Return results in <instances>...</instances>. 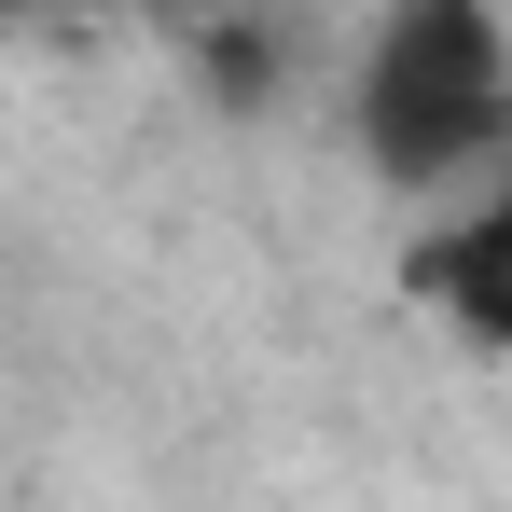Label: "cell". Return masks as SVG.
Masks as SVG:
<instances>
[{"label":"cell","mask_w":512,"mask_h":512,"mask_svg":"<svg viewBox=\"0 0 512 512\" xmlns=\"http://www.w3.org/2000/svg\"><path fill=\"white\" fill-rule=\"evenodd\" d=\"M360 167L388 194H443L485 153H512V28L499 0H388L360 70H346Z\"/></svg>","instance_id":"1"},{"label":"cell","mask_w":512,"mask_h":512,"mask_svg":"<svg viewBox=\"0 0 512 512\" xmlns=\"http://www.w3.org/2000/svg\"><path fill=\"white\" fill-rule=\"evenodd\" d=\"M402 291H416L443 333H471V346L512 360V167L485 180L457 222H429L416 250H402Z\"/></svg>","instance_id":"2"},{"label":"cell","mask_w":512,"mask_h":512,"mask_svg":"<svg viewBox=\"0 0 512 512\" xmlns=\"http://www.w3.org/2000/svg\"><path fill=\"white\" fill-rule=\"evenodd\" d=\"M14 14H208V0H0V28Z\"/></svg>","instance_id":"3"}]
</instances>
